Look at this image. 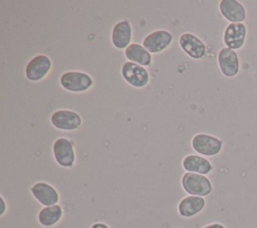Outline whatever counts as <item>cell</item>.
<instances>
[{
  "label": "cell",
  "mask_w": 257,
  "mask_h": 228,
  "mask_svg": "<svg viewBox=\"0 0 257 228\" xmlns=\"http://www.w3.org/2000/svg\"><path fill=\"white\" fill-rule=\"evenodd\" d=\"M181 183L185 192L192 196L205 197L213 191L212 183L205 175L187 172L182 176Z\"/></svg>",
  "instance_id": "cell-1"
},
{
  "label": "cell",
  "mask_w": 257,
  "mask_h": 228,
  "mask_svg": "<svg viewBox=\"0 0 257 228\" xmlns=\"http://www.w3.org/2000/svg\"><path fill=\"white\" fill-rule=\"evenodd\" d=\"M193 150L201 156L213 157L220 154L223 148V141L215 136L199 133L196 134L191 142Z\"/></svg>",
  "instance_id": "cell-2"
},
{
  "label": "cell",
  "mask_w": 257,
  "mask_h": 228,
  "mask_svg": "<svg viewBox=\"0 0 257 228\" xmlns=\"http://www.w3.org/2000/svg\"><path fill=\"white\" fill-rule=\"evenodd\" d=\"M61 86L72 92H82L91 87L93 80L91 76L82 71H66L59 78Z\"/></svg>",
  "instance_id": "cell-3"
},
{
  "label": "cell",
  "mask_w": 257,
  "mask_h": 228,
  "mask_svg": "<svg viewBox=\"0 0 257 228\" xmlns=\"http://www.w3.org/2000/svg\"><path fill=\"white\" fill-rule=\"evenodd\" d=\"M121 76L132 86L142 88L149 83L150 75L148 70L137 63L126 61L121 66Z\"/></svg>",
  "instance_id": "cell-4"
},
{
  "label": "cell",
  "mask_w": 257,
  "mask_h": 228,
  "mask_svg": "<svg viewBox=\"0 0 257 228\" xmlns=\"http://www.w3.org/2000/svg\"><path fill=\"white\" fill-rule=\"evenodd\" d=\"M247 37V26L245 23H229L223 32V42L225 47L232 50L241 49Z\"/></svg>",
  "instance_id": "cell-5"
},
{
  "label": "cell",
  "mask_w": 257,
  "mask_h": 228,
  "mask_svg": "<svg viewBox=\"0 0 257 228\" xmlns=\"http://www.w3.org/2000/svg\"><path fill=\"white\" fill-rule=\"evenodd\" d=\"M217 61L219 69L225 77L232 78L240 71V60L235 50L227 47L221 48L218 52Z\"/></svg>",
  "instance_id": "cell-6"
},
{
  "label": "cell",
  "mask_w": 257,
  "mask_h": 228,
  "mask_svg": "<svg viewBox=\"0 0 257 228\" xmlns=\"http://www.w3.org/2000/svg\"><path fill=\"white\" fill-rule=\"evenodd\" d=\"M53 156L56 163L63 168H71L75 162V153L71 141L58 138L53 143Z\"/></svg>",
  "instance_id": "cell-7"
},
{
  "label": "cell",
  "mask_w": 257,
  "mask_h": 228,
  "mask_svg": "<svg viewBox=\"0 0 257 228\" xmlns=\"http://www.w3.org/2000/svg\"><path fill=\"white\" fill-rule=\"evenodd\" d=\"M179 44L182 50L193 59H202L207 53L206 44L197 35L190 32L181 34Z\"/></svg>",
  "instance_id": "cell-8"
},
{
  "label": "cell",
  "mask_w": 257,
  "mask_h": 228,
  "mask_svg": "<svg viewBox=\"0 0 257 228\" xmlns=\"http://www.w3.org/2000/svg\"><path fill=\"white\" fill-rule=\"evenodd\" d=\"M50 122L52 126L61 131H75L81 124L80 116L69 109H58L51 115Z\"/></svg>",
  "instance_id": "cell-9"
},
{
  "label": "cell",
  "mask_w": 257,
  "mask_h": 228,
  "mask_svg": "<svg viewBox=\"0 0 257 228\" xmlns=\"http://www.w3.org/2000/svg\"><path fill=\"white\" fill-rule=\"evenodd\" d=\"M173 38V34L167 30H156L144 38L143 46L150 53H159L171 45Z\"/></svg>",
  "instance_id": "cell-10"
},
{
  "label": "cell",
  "mask_w": 257,
  "mask_h": 228,
  "mask_svg": "<svg viewBox=\"0 0 257 228\" xmlns=\"http://www.w3.org/2000/svg\"><path fill=\"white\" fill-rule=\"evenodd\" d=\"M52 66L51 60L44 54H39L28 61L25 68V75L31 81H38L45 77Z\"/></svg>",
  "instance_id": "cell-11"
},
{
  "label": "cell",
  "mask_w": 257,
  "mask_h": 228,
  "mask_svg": "<svg viewBox=\"0 0 257 228\" xmlns=\"http://www.w3.org/2000/svg\"><path fill=\"white\" fill-rule=\"evenodd\" d=\"M219 11L230 23H244L247 18L245 6L237 0H221Z\"/></svg>",
  "instance_id": "cell-12"
},
{
  "label": "cell",
  "mask_w": 257,
  "mask_h": 228,
  "mask_svg": "<svg viewBox=\"0 0 257 228\" xmlns=\"http://www.w3.org/2000/svg\"><path fill=\"white\" fill-rule=\"evenodd\" d=\"M30 192L33 197L43 206H53L59 201V194L56 189L48 183L37 182L31 188Z\"/></svg>",
  "instance_id": "cell-13"
},
{
  "label": "cell",
  "mask_w": 257,
  "mask_h": 228,
  "mask_svg": "<svg viewBox=\"0 0 257 228\" xmlns=\"http://www.w3.org/2000/svg\"><path fill=\"white\" fill-rule=\"evenodd\" d=\"M132 40V26L128 20L124 19L114 24L111 31L112 45L117 49H125Z\"/></svg>",
  "instance_id": "cell-14"
},
{
  "label": "cell",
  "mask_w": 257,
  "mask_h": 228,
  "mask_svg": "<svg viewBox=\"0 0 257 228\" xmlns=\"http://www.w3.org/2000/svg\"><path fill=\"white\" fill-rule=\"evenodd\" d=\"M205 205L206 201L203 197L189 195L180 201L178 205V212L182 217L191 218L203 211Z\"/></svg>",
  "instance_id": "cell-15"
},
{
  "label": "cell",
  "mask_w": 257,
  "mask_h": 228,
  "mask_svg": "<svg viewBox=\"0 0 257 228\" xmlns=\"http://www.w3.org/2000/svg\"><path fill=\"white\" fill-rule=\"evenodd\" d=\"M183 168L189 173L207 175L213 171L212 163L200 155H188L182 162Z\"/></svg>",
  "instance_id": "cell-16"
},
{
  "label": "cell",
  "mask_w": 257,
  "mask_h": 228,
  "mask_svg": "<svg viewBox=\"0 0 257 228\" xmlns=\"http://www.w3.org/2000/svg\"><path fill=\"white\" fill-rule=\"evenodd\" d=\"M124 56L128 61L144 67L152 64V54L139 43H131L124 49Z\"/></svg>",
  "instance_id": "cell-17"
},
{
  "label": "cell",
  "mask_w": 257,
  "mask_h": 228,
  "mask_svg": "<svg viewBox=\"0 0 257 228\" xmlns=\"http://www.w3.org/2000/svg\"><path fill=\"white\" fill-rule=\"evenodd\" d=\"M63 215V209L60 205L47 206L38 213V221L44 227H51L57 224Z\"/></svg>",
  "instance_id": "cell-18"
},
{
  "label": "cell",
  "mask_w": 257,
  "mask_h": 228,
  "mask_svg": "<svg viewBox=\"0 0 257 228\" xmlns=\"http://www.w3.org/2000/svg\"><path fill=\"white\" fill-rule=\"evenodd\" d=\"M202 228H226L223 224L221 223H211V224H208Z\"/></svg>",
  "instance_id": "cell-19"
},
{
  "label": "cell",
  "mask_w": 257,
  "mask_h": 228,
  "mask_svg": "<svg viewBox=\"0 0 257 228\" xmlns=\"http://www.w3.org/2000/svg\"><path fill=\"white\" fill-rule=\"evenodd\" d=\"M90 228H109V227H108L106 224H104V223H101V222H96V223L92 224Z\"/></svg>",
  "instance_id": "cell-20"
},
{
  "label": "cell",
  "mask_w": 257,
  "mask_h": 228,
  "mask_svg": "<svg viewBox=\"0 0 257 228\" xmlns=\"http://www.w3.org/2000/svg\"><path fill=\"white\" fill-rule=\"evenodd\" d=\"M1 203H2V210L0 212V215H3L5 212V201H4L3 197H1Z\"/></svg>",
  "instance_id": "cell-21"
}]
</instances>
